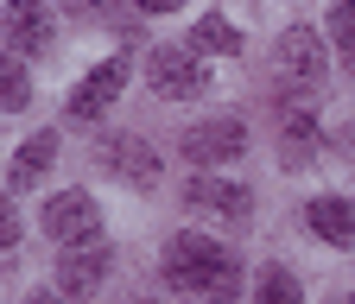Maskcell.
I'll return each instance as SVG.
<instances>
[{
	"instance_id": "obj_1",
	"label": "cell",
	"mask_w": 355,
	"mask_h": 304,
	"mask_svg": "<svg viewBox=\"0 0 355 304\" xmlns=\"http://www.w3.org/2000/svg\"><path fill=\"white\" fill-rule=\"evenodd\" d=\"M165 285L171 292H191L203 304H235L241 298V260L209 241V235H171L165 241Z\"/></svg>"
},
{
	"instance_id": "obj_2",
	"label": "cell",
	"mask_w": 355,
	"mask_h": 304,
	"mask_svg": "<svg viewBox=\"0 0 355 304\" xmlns=\"http://www.w3.org/2000/svg\"><path fill=\"white\" fill-rule=\"evenodd\" d=\"M273 76H279V89L292 102H311L324 89V76H330V57H324V38L311 32V26H292L279 38V51H273Z\"/></svg>"
},
{
	"instance_id": "obj_3",
	"label": "cell",
	"mask_w": 355,
	"mask_h": 304,
	"mask_svg": "<svg viewBox=\"0 0 355 304\" xmlns=\"http://www.w3.org/2000/svg\"><path fill=\"white\" fill-rule=\"evenodd\" d=\"M146 76H153V89H159L165 102H191V96L209 89V64H203L191 45H159V51L146 57Z\"/></svg>"
},
{
	"instance_id": "obj_4",
	"label": "cell",
	"mask_w": 355,
	"mask_h": 304,
	"mask_svg": "<svg viewBox=\"0 0 355 304\" xmlns=\"http://www.w3.org/2000/svg\"><path fill=\"white\" fill-rule=\"evenodd\" d=\"M96 165L108 171V178H121L127 190H153L159 184V152L140 140V134H108L96 146Z\"/></svg>"
},
{
	"instance_id": "obj_5",
	"label": "cell",
	"mask_w": 355,
	"mask_h": 304,
	"mask_svg": "<svg viewBox=\"0 0 355 304\" xmlns=\"http://www.w3.org/2000/svg\"><path fill=\"white\" fill-rule=\"evenodd\" d=\"M44 235L64 241V247H83V241H102V209L89 190H58L44 203Z\"/></svg>"
},
{
	"instance_id": "obj_6",
	"label": "cell",
	"mask_w": 355,
	"mask_h": 304,
	"mask_svg": "<svg viewBox=\"0 0 355 304\" xmlns=\"http://www.w3.org/2000/svg\"><path fill=\"white\" fill-rule=\"evenodd\" d=\"M184 159L191 165H229V159H241L248 152V127L235 120V114H216V120H197V127H184Z\"/></svg>"
},
{
	"instance_id": "obj_7",
	"label": "cell",
	"mask_w": 355,
	"mask_h": 304,
	"mask_svg": "<svg viewBox=\"0 0 355 304\" xmlns=\"http://www.w3.org/2000/svg\"><path fill=\"white\" fill-rule=\"evenodd\" d=\"M0 38H7L19 57H44L51 51V7H44V0H7V7H0Z\"/></svg>"
},
{
	"instance_id": "obj_8",
	"label": "cell",
	"mask_w": 355,
	"mask_h": 304,
	"mask_svg": "<svg viewBox=\"0 0 355 304\" xmlns=\"http://www.w3.org/2000/svg\"><path fill=\"white\" fill-rule=\"evenodd\" d=\"M127 89V57H102L76 89H70V120H102V108H114V96Z\"/></svg>"
},
{
	"instance_id": "obj_9",
	"label": "cell",
	"mask_w": 355,
	"mask_h": 304,
	"mask_svg": "<svg viewBox=\"0 0 355 304\" xmlns=\"http://www.w3.org/2000/svg\"><path fill=\"white\" fill-rule=\"evenodd\" d=\"M108 267H114L108 241H83V247H64V260H58V292H64V298H89V292H102Z\"/></svg>"
},
{
	"instance_id": "obj_10",
	"label": "cell",
	"mask_w": 355,
	"mask_h": 304,
	"mask_svg": "<svg viewBox=\"0 0 355 304\" xmlns=\"http://www.w3.org/2000/svg\"><path fill=\"white\" fill-rule=\"evenodd\" d=\"M184 203L203 209V215H222V222H248L254 215V190L229 184V178H209V171H197V178L184 184Z\"/></svg>"
},
{
	"instance_id": "obj_11",
	"label": "cell",
	"mask_w": 355,
	"mask_h": 304,
	"mask_svg": "<svg viewBox=\"0 0 355 304\" xmlns=\"http://www.w3.org/2000/svg\"><path fill=\"white\" fill-rule=\"evenodd\" d=\"M304 229L330 241V247H355V203L349 197H311L304 203Z\"/></svg>"
},
{
	"instance_id": "obj_12",
	"label": "cell",
	"mask_w": 355,
	"mask_h": 304,
	"mask_svg": "<svg viewBox=\"0 0 355 304\" xmlns=\"http://www.w3.org/2000/svg\"><path fill=\"white\" fill-rule=\"evenodd\" d=\"M51 165H58V134L44 127V134H32V140L13 152V165H7V190H32Z\"/></svg>"
},
{
	"instance_id": "obj_13",
	"label": "cell",
	"mask_w": 355,
	"mask_h": 304,
	"mask_svg": "<svg viewBox=\"0 0 355 304\" xmlns=\"http://www.w3.org/2000/svg\"><path fill=\"white\" fill-rule=\"evenodd\" d=\"M279 140H286V165H304L311 152H318V114H304L298 102H286V114H279Z\"/></svg>"
},
{
	"instance_id": "obj_14",
	"label": "cell",
	"mask_w": 355,
	"mask_h": 304,
	"mask_svg": "<svg viewBox=\"0 0 355 304\" xmlns=\"http://www.w3.org/2000/svg\"><path fill=\"white\" fill-rule=\"evenodd\" d=\"M191 51H197V57H235V51H241V32L222 19V13H203V19L191 26Z\"/></svg>"
},
{
	"instance_id": "obj_15",
	"label": "cell",
	"mask_w": 355,
	"mask_h": 304,
	"mask_svg": "<svg viewBox=\"0 0 355 304\" xmlns=\"http://www.w3.org/2000/svg\"><path fill=\"white\" fill-rule=\"evenodd\" d=\"M19 108H32V76L19 57L0 51V114H19Z\"/></svg>"
},
{
	"instance_id": "obj_16",
	"label": "cell",
	"mask_w": 355,
	"mask_h": 304,
	"mask_svg": "<svg viewBox=\"0 0 355 304\" xmlns=\"http://www.w3.org/2000/svg\"><path fill=\"white\" fill-rule=\"evenodd\" d=\"M254 304H304V285H298L286 267H266L260 285H254Z\"/></svg>"
},
{
	"instance_id": "obj_17",
	"label": "cell",
	"mask_w": 355,
	"mask_h": 304,
	"mask_svg": "<svg viewBox=\"0 0 355 304\" xmlns=\"http://www.w3.org/2000/svg\"><path fill=\"white\" fill-rule=\"evenodd\" d=\"M330 45L355 64V0H336L330 7Z\"/></svg>"
},
{
	"instance_id": "obj_18",
	"label": "cell",
	"mask_w": 355,
	"mask_h": 304,
	"mask_svg": "<svg viewBox=\"0 0 355 304\" xmlns=\"http://www.w3.org/2000/svg\"><path fill=\"white\" fill-rule=\"evenodd\" d=\"M19 247V209H13V197L0 190V253H13Z\"/></svg>"
},
{
	"instance_id": "obj_19",
	"label": "cell",
	"mask_w": 355,
	"mask_h": 304,
	"mask_svg": "<svg viewBox=\"0 0 355 304\" xmlns=\"http://www.w3.org/2000/svg\"><path fill=\"white\" fill-rule=\"evenodd\" d=\"M133 7H140V13H178L184 0H133Z\"/></svg>"
},
{
	"instance_id": "obj_20",
	"label": "cell",
	"mask_w": 355,
	"mask_h": 304,
	"mask_svg": "<svg viewBox=\"0 0 355 304\" xmlns=\"http://www.w3.org/2000/svg\"><path fill=\"white\" fill-rule=\"evenodd\" d=\"M64 7H70V13H102L108 0H64Z\"/></svg>"
},
{
	"instance_id": "obj_21",
	"label": "cell",
	"mask_w": 355,
	"mask_h": 304,
	"mask_svg": "<svg viewBox=\"0 0 355 304\" xmlns=\"http://www.w3.org/2000/svg\"><path fill=\"white\" fill-rule=\"evenodd\" d=\"M26 304H64V298H51V292H38V298H26Z\"/></svg>"
},
{
	"instance_id": "obj_22",
	"label": "cell",
	"mask_w": 355,
	"mask_h": 304,
	"mask_svg": "<svg viewBox=\"0 0 355 304\" xmlns=\"http://www.w3.org/2000/svg\"><path fill=\"white\" fill-rule=\"evenodd\" d=\"M349 304H355V298H349Z\"/></svg>"
}]
</instances>
